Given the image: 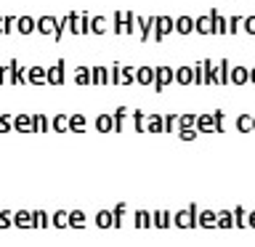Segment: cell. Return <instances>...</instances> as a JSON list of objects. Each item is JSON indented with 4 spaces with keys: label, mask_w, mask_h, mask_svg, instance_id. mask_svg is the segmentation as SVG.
<instances>
[{
    "label": "cell",
    "mask_w": 255,
    "mask_h": 247,
    "mask_svg": "<svg viewBox=\"0 0 255 247\" xmlns=\"http://www.w3.org/2000/svg\"><path fill=\"white\" fill-rule=\"evenodd\" d=\"M242 29H245V32H250V35H255V16H245Z\"/></svg>",
    "instance_id": "57"
},
{
    "label": "cell",
    "mask_w": 255,
    "mask_h": 247,
    "mask_svg": "<svg viewBox=\"0 0 255 247\" xmlns=\"http://www.w3.org/2000/svg\"><path fill=\"white\" fill-rule=\"evenodd\" d=\"M165 130V115H149V133H162Z\"/></svg>",
    "instance_id": "30"
},
{
    "label": "cell",
    "mask_w": 255,
    "mask_h": 247,
    "mask_svg": "<svg viewBox=\"0 0 255 247\" xmlns=\"http://www.w3.org/2000/svg\"><path fill=\"white\" fill-rule=\"evenodd\" d=\"M210 16H213V24H215V35H226V32H229V19H223L215 8L210 11Z\"/></svg>",
    "instance_id": "25"
},
{
    "label": "cell",
    "mask_w": 255,
    "mask_h": 247,
    "mask_svg": "<svg viewBox=\"0 0 255 247\" xmlns=\"http://www.w3.org/2000/svg\"><path fill=\"white\" fill-rule=\"evenodd\" d=\"M173 223L178 229H197L199 226V207H197V202H191L189 207L173 213Z\"/></svg>",
    "instance_id": "1"
},
{
    "label": "cell",
    "mask_w": 255,
    "mask_h": 247,
    "mask_svg": "<svg viewBox=\"0 0 255 247\" xmlns=\"http://www.w3.org/2000/svg\"><path fill=\"white\" fill-rule=\"evenodd\" d=\"M197 130H199V133H213V130H215V117H213V112L197 115Z\"/></svg>",
    "instance_id": "16"
},
{
    "label": "cell",
    "mask_w": 255,
    "mask_h": 247,
    "mask_svg": "<svg viewBox=\"0 0 255 247\" xmlns=\"http://www.w3.org/2000/svg\"><path fill=\"white\" fill-rule=\"evenodd\" d=\"M101 75L104 67H91V85H101Z\"/></svg>",
    "instance_id": "55"
},
{
    "label": "cell",
    "mask_w": 255,
    "mask_h": 247,
    "mask_svg": "<svg viewBox=\"0 0 255 247\" xmlns=\"http://www.w3.org/2000/svg\"><path fill=\"white\" fill-rule=\"evenodd\" d=\"M135 24H138V21H135V13L133 11H125V32H128V35L135 29Z\"/></svg>",
    "instance_id": "53"
},
{
    "label": "cell",
    "mask_w": 255,
    "mask_h": 247,
    "mask_svg": "<svg viewBox=\"0 0 255 247\" xmlns=\"http://www.w3.org/2000/svg\"><path fill=\"white\" fill-rule=\"evenodd\" d=\"M91 21H93V16L88 11L80 13V35H91Z\"/></svg>",
    "instance_id": "40"
},
{
    "label": "cell",
    "mask_w": 255,
    "mask_h": 247,
    "mask_svg": "<svg viewBox=\"0 0 255 247\" xmlns=\"http://www.w3.org/2000/svg\"><path fill=\"white\" fill-rule=\"evenodd\" d=\"M175 83L178 85H191L194 83V67H178L175 69Z\"/></svg>",
    "instance_id": "19"
},
{
    "label": "cell",
    "mask_w": 255,
    "mask_h": 247,
    "mask_svg": "<svg viewBox=\"0 0 255 247\" xmlns=\"http://www.w3.org/2000/svg\"><path fill=\"white\" fill-rule=\"evenodd\" d=\"M51 223L56 229H64V226H69V210H56L51 215Z\"/></svg>",
    "instance_id": "31"
},
{
    "label": "cell",
    "mask_w": 255,
    "mask_h": 247,
    "mask_svg": "<svg viewBox=\"0 0 255 247\" xmlns=\"http://www.w3.org/2000/svg\"><path fill=\"white\" fill-rule=\"evenodd\" d=\"M135 80H138V85H154V80H157V67L151 69V67H138L135 69Z\"/></svg>",
    "instance_id": "12"
},
{
    "label": "cell",
    "mask_w": 255,
    "mask_h": 247,
    "mask_svg": "<svg viewBox=\"0 0 255 247\" xmlns=\"http://www.w3.org/2000/svg\"><path fill=\"white\" fill-rule=\"evenodd\" d=\"M96 130L99 133H115V115L101 112V115L96 117Z\"/></svg>",
    "instance_id": "11"
},
{
    "label": "cell",
    "mask_w": 255,
    "mask_h": 247,
    "mask_svg": "<svg viewBox=\"0 0 255 247\" xmlns=\"http://www.w3.org/2000/svg\"><path fill=\"white\" fill-rule=\"evenodd\" d=\"M125 210H128V205H125V202H120V205L115 207V210H112V213H115V229H120V226H123Z\"/></svg>",
    "instance_id": "44"
},
{
    "label": "cell",
    "mask_w": 255,
    "mask_h": 247,
    "mask_svg": "<svg viewBox=\"0 0 255 247\" xmlns=\"http://www.w3.org/2000/svg\"><path fill=\"white\" fill-rule=\"evenodd\" d=\"M242 21H245V16H231L229 19V35H237V32L242 29Z\"/></svg>",
    "instance_id": "46"
},
{
    "label": "cell",
    "mask_w": 255,
    "mask_h": 247,
    "mask_svg": "<svg viewBox=\"0 0 255 247\" xmlns=\"http://www.w3.org/2000/svg\"><path fill=\"white\" fill-rule=\"evenodd\" d=\"M69 226L72 229H85V213L83 210H69Z\"/></svg>",
    "instance_id": "34"
},
{
    "label": "cell",
    "mask_w": 255,
    "mask_h": 247,
    "mask_svg": "<svg viewBox=\"0 0 255 247\" xmlns=\"http://www.w3.org/2000/svg\"><path fill=\"white\" fill-rule=\"evenodd\" d=\"M69 16V32H75V35H80V13L77 11H72V13H67Z\"/></svg>",
    "instance_id": "48"
},
{
    "label": "cell",
    "mask_w": 255,
    "mask_h": 247,
    "mask_svg": "<svg viewBox=\"0 0 255 247\" xmlns=\"http://www.w3.org/2000/svg\"><path fill=\"white\" fill-rule=\"evenodd\" d=\"M253 125H255V117H253Z\"/></svg>",
    "instance_id": "62"
},
{
    "label": "cell",
    "mask_w": 255,
    "mask_h": 247,
    "mask_svg": "<svg viewBox=\"0 0 255 247\" xmlns=\"http://www.w3.org/2000/svg\"><path fill=\"white\" fill-rule=\"evenodd\" d=\"M250 83H253V85H255V67H253V69H250Z\"/></svg>",
    "instance_id": "60"
},
{
    "label": "cell",
    "mask_w": 255,
    "mask_h": 247,
    "mask_svg": "<svg viewBox=\"0 0 255 247\" xmlns=\"http://www.w3.org/2000/svg\"><path fill=\"white\" fill-rule=\"evenodd\" d=\"M13 127V117L8 115V112H3V115H0V133H8Z\"/></svg>",
    "instance_id": "47"
},
{
    "label": "cell",
    "mask_w": 255,
    "mask_h": 247,
    "mask_svg": "<svg viewBox=\"0 0 255 247\" xmlns=\"http://www.w3.org/2000/svg\"><path fill=\"white\" fill-rule=\"evenodd\" d=\"M135 21H138V29H141V43H146V40L154 35V21H157V16H149V19H138L135 16Z\"/></svg>",
    "instance_id": "13"
},
{
    "label": "cell",
    "mask_w": 255,
    "mask_h": 247,
    "mask_svg": "<svg viewBox=\"0 0 255 247\" xmlns=\"http://www.w3.org/2000/svg\"><path fill=\"white\" fill-rule=\"evenodd\" d=\"M75 83L77 85H91V67H77L75 69Z\"/></svg>",
    "instance_id": "33"
},
{
    "label": "cell",
    "mask_w": 255,
    "mask_h": 247,
    "mask_svg": "<svg viewBox=\"0 0 255 247\" xmlns=\"http://www.w3.org/2000/svg\"><path fill=\"white\" fill-rule=\"evenodd\" d=\"M27 80L29 85H48V69L45 67H27Z\"/></svg>",
    "instance_id": "10"
},
{
    "label": "cell",
    "mask_w": 255,
    "mask_h": 247,
    "mask_svg": "<svg viewBox=\"0 0 255 247\" xmlns=\"http://www.w3.org/2000/svg\"><path fill=\"white\" fill-rule=\"evenodd\" d=\"M3 27H5V16H0V32H3Z\"/></svg>",
    "instance_id": "61"
},
{
    "label": "cell",
    "mask_w": 255,
    "mask_h": 247,
    "mask_svg": "<svg viewBox=\"0 0 255 247\" xmlns=\"http://www.w3.org/2000/svg\"><path fill=\"white\" fill-rule=\"evenodd\" d=\"M231 83L234 85H247L250 83V69L247 67H234L231 69Z\"/></svg>",
    "instance_id": "23"
},
{
    "label": "cell",
    "mask_w": 255,
    "mask_h": 247,
    "mask_svg": "<svg viewBox=\"0 0 255 247\" xmlns=\"http://www.w3.org/2000/svg\"><path fill=\"white\" fill-rule=\"evenodd\" d=\"M133 127H135V133H149V127H146V112H141V109L133 112Z\"/></svg>",
    "instance_id": "26"
},
{
    "label": "cell",
    "mask_w": 255,
    "mask_h": 247,
    "mask_svg": "<svg viewBox=\"0 0 255 247\" xmlns=\"http://www.w3.org/2000/svg\"><path fill=\"white\" fill-rule=\"evenodd\" d=\"M13 226L16 229H35V215H32V210L13 213Z\"/></svg>",
    "instance_id": "9"
},
{
    "label": "cell",
    "mask_w": 255,
    "mask_h": 247,
    "mask_svg": "<svg viewBox=\"0 0 255 247\" xmlns=\"http://www.w3.org/2000/svg\"><path fill=\"white\" fill-rule=\"evenodd\" d=\"M120 67H123V64H112V67H109L112 85H120V83H123V72H120Z\"/></svg>",
    "instance_id": "49"
},
{
    "label": "cell",
    "mask_w": 255,
    "mask_h": 247,
    "mask_svg": "<svg viewBox=\"0 0 255 247\" xmlns=\"http://www.w3.org/2000/svg\"><path fill=\"white\" fill-rule=\"evenodd\" d=\"M8 67H11V77H8V83H13V85H24V83H29V80H27V69L19 67V61H16V59L8 61Z\"/></svg>",
    "instance_id": "5"
},
{
    "label": "cell",
    "mask_w": 255,
    "mask_h": 247,
    "mask_svg": "<svg viewBox=\"0 0 255 247\" xmlns=\"http://www.w3.org/2000/svg\"><path fill=\"white\" fill-rule=\"evenodd\" d=\"M32 123H35V117L27 115V112H19L13 117V130L16 133H32Z\"/></svg>",
    "instance_id": "7"
},
{
    "label": "cell",
    "mask_w": 255,
    "mask_h": 247,
    "mask_svg": "<svg viewBox=\"0 0 255 247\" xmlns=\"http://www.w3.org/2000/svg\"><path fill=\"white\" fill-rule=\"evenodd\" d=\"M88 127V120L83 112H75V115H69V133H85Z\"/></svg>",
    "instance_id": "17"
},
{
    "label": "cell",
    "mask_w": 255,
    "mask_h": 247,
    "mask_svg": "<svg viewBox=\"0 0 255 247\" xmlns=\"http://www.w3.org/2000/svg\"><path fill=\"white\" fill-rule=\"evenodd\" d=\"M186 125H197V115H191V112L178 115V127H186Z\"/></svg>",
    "instance_id": "51"
},
{
    "label": "cell",
    "mask_w": 255,
    "mask_h": 247,
    "mask_svg": "<svg viewBox=\"0 0 255 247\" xmlns=\"http://www.w3.org/2000/svg\"><path fill=\"white\" fill-rule=\"evenodd\" d=\"M170 83H175V69L170 67H157V80H154V91L162 93Z\"/></svg>",
    "instance_id": "3"
},
{
    "label": "cell",
    "mask_w": 255,
    "mask_h": 247,
    "mask_svg": "<svg viewBox=\"0 0 255 247\" xmlns=\"http://www.w3.org/2000/svg\"><path fill=\"white\" fill-rule=\"evenodd\" d=\"M199 226L202 229H215L218 226V213L215 210H199Z\"/></svg>",
    "instance_id": "21"
},
{
    "label": "cell",
    "mask_w": 255,
    "mask_h": 247,
    "mask_svg": "<svg viewBox=\"0 0 255 247\" xmlns=\"http://www.w3.org/2000/svg\"><path fill=\"white\" fill-rule=\"evenodd\" d=\"M237 130H239V133H250V130H255L253 115H239V117H237Z\"/></svg>",
    "instance_id": "29"
},
{
    "label": "cell",
    "mask_w": 255,
    "mask_h": 247,
    "mask_svg": "<svg viewBox=\"0 0 255 247\" xmlns=\"http://www.w3.org/2000/svg\"><path fill=\"white\" fill-rule=\"evenodd\" d=\"M120 72H123V85L138 83V80H135V69H133V67H120Z\"/></svg>",
    "instance_id": "42"
},
{
    "label": "cell",
    "mask_w": 255,
    "mask_h": 247,
    "mask_svg": "<svg viewBox=\"0 0 255 247\" xmlns=\"http://www.w3.org/2000/svg\"><path fill=\"white\" fill-rule=\"evenodd\" d=\"M32 215H35V229H40V226H51V215H48L45 210H32Z\"/></svg>",
    "instance_id": "38"
},
{
    "label": "cell",
    "mask_w": 255,
    "mask_h": 247,
    "mask_svg": "<svg viewBox=\"0 0 255 247\" xmlns=\"http://www.w3.org/2000/svg\"><path fill=\"white\" fill-rule=\"evenodd\" d=\"M234 213L231 210H218V229H234Z\"/></svg>",
    "instance_id": "28"
},
{
    "label": "cell",
    "mask_w": 255,
    "mask_h": 247,
    "mask_svg": "<svg viewBox=\"0 0 255 247\" xmlns=\"http://www.w3.org/2000/svg\"><path fill=\"white\" fill-rule=\"evenodd\" d=\"M133 223H135V226H138V229H151V226H154V218H151V213L149 210H135L133 213Z\"/></svg>",
    "instance_id": "22"
},
{
    "label": "cell",
    "mask_w": 255,
    "mask_h": 247,
    "mask_svg": "<svg viewBox=\"0 0 255 247\" xmlns=\"http://www.w3.org/2000/svg\"><path fill=\"white\" fill-rule=\"evenodd\" d=\"M194 85H205V64L202 61L194 64Z\"/></svg>",
    "instance_id": "45"
},
{
    "label": "cell",
    "mask_w": 255,
    "mask_h": 247,
    "mask_svg": "<svg viewBox=\"0 0 255 247\" xmlns=\"http://www.w3.org/2000/svg\"><path fill=\"white\" fill-rule=\"evenodd\" d=\"M16 32H21V35L37 32V19H32V16H19V19H16Z\"/></svg>",
    "instance_id": "15"
},
{
    "label": "cell",
    "mask_w": 255,
    "mask_h": 247,
    "mask_svg": "<svg viewBox=\"0 0 255 247\" xmlns=\"http://www.w3.org/2000/svg\"><path fill=\"white\" fill-rule=\"evenodd\" d=\"M91 32H93V35H107V19H104V16H93Z\"/></svg>",
    "instance_id": "37"
},
{
    "label": "cell",
    "mask_w": 255,
    "mask_h": 247,
    "mask_svg": "<svg viewBox=\"0 0 255 247\" xmlns=\"http://www.w3.org/2000/svg\"><path fill=\"white\" fill-rule=\"evenodd\" d=\"M213 117H215V133H223V120H226V112L215 109V112H213Z\"/></svg>",
    "instance_id": "54"
},
{
    "label": "cell",
    "mask_w": 255,
    "mask_h": 247,
    "mask_svg": "<svg viewBox=\"0 0 255 247\" xmlns=\"http://www.w3.org/2000/svg\"><path fill=\"white\" fill-rule=\"evenodd\" d=\"M218 72H221V85H229L231 83V64L226 59L218 61Z\"/></svg>",
    "instance_id": "35"
},
{
    "label": "cell",
    "mask_w": 255,
    "mask_h": 247,
    "mask_svg": "<svg viewBox=\"0 0 255 247\" xmlns=\"http://www.w3.org/2000/svg\"><path fill=\"white\" fill-rule=\"evenodd\" d=\"M205 85H221V72L213 59H205Z\"/></svg>",
    "instance_id": "4"
},
{
    "label": "cell",
    "mask_w": 255,
    "mask_h": 247,
    "mask_svg": "<svg viewBox=\"0 0 255 247\" xmlns=\"http://www.w3.org/2000/svg\"><path fill=\"white\" fill-rule=\"evenodd\" d=\"M197 135H199L197 125H186V127H178V138H181V141H194Z\"/></svg>",
    "instance_id": "36"
},
{
    "label": "cell",
    "mask_w": 255,
    "mask_h": 247,
    "mask_svg": "<svg viewBox=\"0 0 255 247\" xmlns=\"http://www.w3.org/2000/svg\"><path fill=\"white\" fill-rule=\"evenodd\" d=\"M35 123H32V133H48V127H51V120H48L45 112H35Z\"/></svg>",
    "instance_id": "18"
},
{
    "label": "cell",
    "mask_w": 255,
    "mask_h": 247,
    "mask_svg": "<svg viewBox=\"0 0 255 247\" xmlns=\"http://www.w3.org/2000/svg\"><path fill=\"white\" fill-rule=\"evenodd\" d=\"M194 32H199V35H215L213 16H210V13H205V16H197V19H194Z\"/></svg>",
    "instance_id": "6"
},
{
    "label": "cell",
    "mask_w": 255,
    "mask_h": 247,
    "mask_svg": "<svg viewBox=\"0 0 255 247\" xmlns=\"http://www.w3.org/2000/svg\"><path fill=\"white\" fill-rule=\"evenodd\" d=\"M234 223H237L239 229H245V226H247V210H245L242 205H237V207H234Z\"/></svg>",
    "instance_id": "41"
},
{
    "label": "cell",
    "mask_w": 255,
    "mask_h": 247,
    "mask_svg": "<svg viewBox=\"0 0 255 247\" xmlns=\"http://www.w3.org/2000/svg\"><path fill=\"white\" fill-rule=\"evenodd\" d=\"M13 226V213L11 210H0V229Z\"/></svg>",
    "instance_id": "50"
},
{
    "label": "cell",
    "mask_w": 255,
    "mask_h": 247,
    "mask_svg": "<svg viewBox=\"0 0 255 247\" xmlns=\"http://www.w3.org/2000/svg\"><path fill=\"white\" fill-rule=\"evenodd\" d=\"M16 19H19V16H5V27H3V35H11V32L16 29Z\"/></svg>",
    "instance_id": "56"
},
{
    "label": "cell",
    "mask_w": 255,
    "mask_h": 247,
    "mask_svg": "<svg viewBox=\"0 0 255 247\" xmlns=\"http://www.w3.org/2000/svg\"><path fill=\"white\" fill-rule=\"evenodd\" d=\"M170 32H175V19H170V16H157V21H154V35H151V40H154V43H162V40L170 35Z\"/></svg>",
    "instance_id": "2"
},
{
    "label": "cell",
    "mask_w": 255,
    "mask_h": 247,
    "mask_svg": "<svg viewBox=\"0 0 255 247\" xmlns=\"http://www.w3.org/2000/svg\"><path fill=\"white\" fill-rule=\"evenodd\" d=\"M175 125H178V115H175V112H167V115H165V130L162 133H173Z\"/></svg>",
    "instance_id": "43"
},
{
    "label": "cell",
    "mask_w": 255,
    "mask_h": 247,
    "mask_svg": "<svg viewBox=\"0 0 255 247\" xmlns=\"http://www.w3.org/2000/svg\"><path fill=\"white\" fill-rule=\"evenodd\" d=\"M56 27H59V19H56V16H40L37 19V32L40 35H53Z\"/></svg>",
    "instance_id": "14"
},
{
    "label": "cell",
    "mask_w": 255,
    "mask_h": 247,
    "mask_svg": "<svg viewBox=\"0 0 255 247\" xmlns=\"http://www.w3.org/2000/svg\"><path fill=\"white\" fill-rule=\"evenodd\" d=\"M8 77H11V67H0V85H5Z\"/></svg>",
    "instance_id": "58"
},
{
    "label": "cell",
    "mask_w": 255,
    "mask_h": 247,
    "mask_svg": "<svg viewBox=\"0 0 255 247\" xmlns=\"http://www.w3.org/2000/svg\"><path fill=\"white\" fill-rule=\"evenodd\" d=\"M112 24H115V35H125V11H115V16H112Z\"/></svg>",
    "instance_id": "32"
},
{
    "label": "cell",
    "mask_w": 255,
    "mask_h": 247,
    "mask_svg": "<svg viewBox=\"0 0 255 247\" xmlns=\"http://www.w3.org/2000/svg\"><path fill=\"white\" fill-rule=\"evenodd\" d=\"M96 226L99 229H115V213L112 210H99L96 213Z\"/></svg>",
    "instance_id": "20"
},
{
    "label": "cell",
    "mask_w": 255,
    "mask_h": 247,
    "mask_svg": "<svg viewBox=\"0 0 255 247\" xmlns=\"http://www.w3.org/2000/svg\"><path fill=\"white\" fill-rule=\"evenodd\" d=\"M51 127H53V133H69V117L67 115H56L51 120Z\"/></svg>",
    "instance_id": "27"
},
{
    "label": "cell",
    "mask_w": 255,
    "mask_h": 247,
    "mask_svg": "<svg viewBox=\"0 0 255 247\" xmlns=\"http://www.w3.org/2000/svg\"><path fill=\"white\" fill-rule=\"evenodd\" d=\"M247 226H250V229H255V210H250V213H247Z\"/></svg>",
    "instance_id": "59"
},
{
    "label": "cell",
    "mask_w": 255,
    "mask_h": 247,
    "mask_svg": "<svg viewBox=\"0 0 255 247\" xmlns=\"http://www.w3.org/2000/svg\"><path fill=\"white\" fill-rule=\"evenodd\" d=\"M112 115H115V133H123V120L128 117V109L125 107H117Z\"/></svg>",
    "instance_id": "39"
},
{
    "label": "cell",
    "mask_w": 255,
    "mask_h": 247,
    "mask_svg": "<svg viewBox=\"0 0 255 247\" xmlns=\"http://www.w3.org/2000/svg\"><path fill=\"white\" fill-rule=\"evenodd\" d=\"M64 27H69V16H61V19H59V27H56V32H53V40L64 37Z\"/></svg>",
    "instance_id": "52"
},
{
    "label": "cell",
    "mask_w": 255,
    "mask_h": 247,
    "mask_svg": "<svg viewBox=\"0 0 255 247\" xmlns=\"http://www.w3.org/2000/svg\"><path fill=\"white\" fill-rule=\"evenodd\" d=\"M64 59H59L53 67H48V85H64Z\"/></svg>",
    "instance_id": "8"
},
{
    "label": "cell",
    "mask_w": 255,
    "mask_h": 247,
    "mask_svg": "<svg viewBox=\"0 0 255 247\" xmlns=\"http://www.w3.org/2000/svg\"><path fill=\"white\" fill-rule=\"evenodd\" d=\"M191 29H194V19L191 16H178L175 19V32L178 35H191Z\"/></svg>",
    "instance_id": "24"
}]
</instances>
